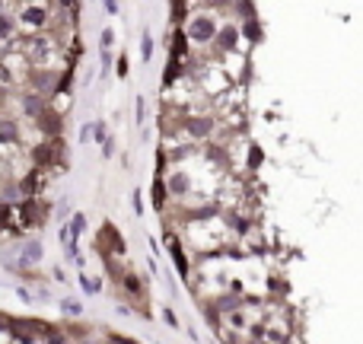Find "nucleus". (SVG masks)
I'll return each mask as SVG.
<instances>
[{
	"mask_svg": "<svg viewBox=\"0 0 363 344\" xmlns=\"http://www.w3.org/2000/svg\"><path fill=\"white\" fill-rule=\"evenodd\" d=\"M83 226H86V217H83V214H74V220H70V226H67V230H64V233H60V239H64V242H67V239H70V233H74V239H76V236H80V233H83Z\"/></svg>",
	"mask_w": 363,
	"mask_h": 344,
	"instance_id": "1",
	"label": "nucleus"
},
{
	"mask_svg": "<svg viewBox=\"0 0 363 344\" xmlns=\"http://www.w3.org/2000/svg\"><path fill=\"white\" fill-rule=\"evenodd\" d=\"M22 20H26V22H32V26H42V22H45V10H26V13H22Z\"/></svg>",
	"mask_w": 363,
	"mask_h": 344,
	"instance_id": "2",
	"label": "nucleus"
},
{
	"mask_svg": "<svg viewBox=\"0 0 363 344\" xmlns=\"http://www.w3.org/2000/svg\"><path fill=\"white\" fill-rule=\"evenodd\" d=\"M38 258H42V246H29V248H26V255H22V262L32 264V262H38Z\"/></svg>",
	"mask_w": 363,
	"mask_h": 344,
	"instance_id": "3",
	"label": "nucleus"
},
{
	"mask_svg": "<svg viewBox=\"0 0 363 344\" xmlns=\"http://www.w3.org/2000/svg\"><path fill=\"white\" fill-rule=\"evenodd\" d=\"M92 134H96V140H99V144H106V140H108V134H106V124H102V122H99L96 128H92Z\"/></svg>",
	"mask_w": 363,
	"mask_h": 344,
	"instance_id": "4",
	"label": "nucleus"
},
{
	"mask_svg": "<svg viewBox=\"0 0 363 344\" xmlns=\"http://www.w3.org/2000/svg\"><path fill=\"white\" fill-rule=\"evenodd\" d=\"M112 42H115V32H112V29H106V32H102V48H112Z\"/></svg>",
	"mask_w": 363,
	"mask_h": 344,
	"instance_id": "5",
	"label": "nucleus"
},
{
	"mask_svg": "<svg viewBox=\"0 0 363 344\" xmlns=\"http://www.w3.org/2000/svg\"><path fill=\"white\" fill-rule=\"evenodd\" d=\"M80 309H83L80 303H70V300L64 303V312H67V316H70V312H74V316H80Z\"/></svg>",
	"mask_w": 363,
	"mask_h": 344,
	"instance_id": "6",
	"label": "nucleus"
},
{
	"mask_svg": "<svg viewBox=\"0 0 363 344\" xmlns=\"http://www.w3.org/2000/svg\"><path fill=\"white\" fill-rule=\"evenodd\" d=\"M150 54H153V42H150V36H144V58L150 61Z\"/></svg>",
	"mask_w": 363,
	"mask_h": 344,
	"instance_id": "7",
	"label": "nucleus"
},
{
	"mask_svg": "<svg viewBox=\"0 0 363 344\" xmlns=\"http://www.w3.org/2000/svg\"><path fill=\"white\" fill-rule=\"evenodd\" d=\"M102 153H106V156H112V153H115V144L106 140V144H102Z\"/></svg>",
	"mask_w": 363,
	"mask_h": 344,
	"instance_id": "8",
	"label": "nucleus"
},
{
	"mask_svg": "<svg viewBox=\"0 0 363 344\" xmlns=\"http://www.w3.org/2000/svg\"><path fill=\"white\" fill-rule=\"evenodd\" d=\"M118 74L128 76V58H121V61H118Z\"/></svg>",
	"mask_w": 363,
	"mask_h": 344,
	"instance_id": "9",
	"label": "nucleus"
},
{
	"mask_svg": "<svg viewBox=\"0 0 363 344\" xmlns=\"http://www.w3.org/2000/svg\"><path fill=\"white\" fill-rule=\"evenodd\" d=\"M10 32V22H0V36H6Z\"/></svg>",
	"mask_w": 363,
	"mask_h": 344,
	"instance_id": "10",
	"label": "nucleus"
},
{
	"mask_svg": "<svg viewBox=\"0 0 363 344\" xmlns=\"http://www.w3.org/2000/svg\"><path fill=\"white\" fill-rule=\"evenodd\" d=\"M106 6H108V10H112V13H115V6H118V0H106Z\"/></svg>",
	"mask_w": 363,
	"mask_h": 344,
	"instance_id": "11",
	"label": "nucleus"
},
{
	"mask_svg": "<svg viewBox=\"0 0 363 344\" xmlns=\"http://www.w3.org/2000/svg\"><path fill=\"white\" fill-rule=\"evenodd\" d=\"M48 338H51V344H67L64 338H54V334H48Z\"/></svg>",
	"mask_w": 363,
	"mask_h": 344,
	"instance_id": "12",
	"label": "nucleus"
}]
</instances>
